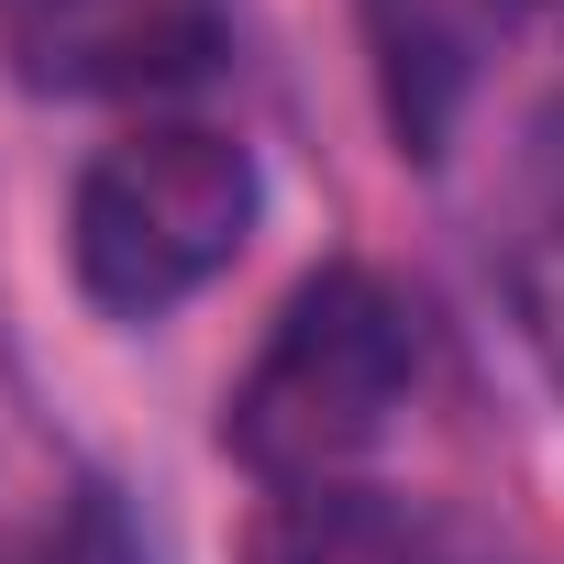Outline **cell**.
Masks as SVG:
<instances>
[{"label":"cell","instance_id":"obj_1","mask_svg":"<svg viewBox=\"0 0 564 564\" xmlns=\"http://www.w3.org/2000/svg\"><path fill=\"white\" fill-rule=\"evenodd\" d=\"M410 366H421V344H410L399 289L366 276V265H322L311 289L276 311L254 377L232 388L221 443H232L276 498L344 487V476L388 443V421H399V399H410Z\"/></svg>","mask_w":564,"mask_h":564},{"label":"cell","instance_id":"obj_2","mask_svg":"<svg viewBox=\"0 0 564 564\" xmlns=\"http://www.w3.org/2000/svg\"><path fill=\"white\" fill-rule=\"evenodd\" d=\"M243 232H254V155L210 122H144L100 144L67 199L78 289L122 322H155L188 289H210L243 254Z\"/></svg>","mask_w":564,"mask_h":564},{"label":"cell","instance_id":"obj_3","mask_svg":"<svg viewBox=\"0 0 564 564\" xmlns=\"http://www.w3.org/2000/svg\"><path fill=\"white\" fill-rule=\"evenodd\" d=\"M34 89H166L221 56V0H12Z\"/></svg>","mask_w":564,"mask_h":564},{"label":"cell","instance_id":"obj_4","mask_svg":"<svg viewBox=\"0 0 564 564\" xmlns=\"http://www.w3.org/2000/svg\"><path fill=\"white\" fill-rule=\"evenodd\" d=\"M254 564H421V531L366 487H300L254 531Z\"/></svg>","mask_w":564,"mask_h":564},{"label":"cell","instance_id":"obj_5","mask_svg":"<svg viewBox=\"0 0 564 564\" xmlns=\"http://www.w3.org/2000/svg\"><path fill=\"white\" fill-rule=\"evenodd\" d=\"M34 564H144V542H133V531H122V509L89 487V498H78V509L34 542Z\"/></svg>","mask_w":564,"mask_h":564},{"label":"cell","instance_id":"obj_6","mask_svg":"<svg viewBox=\"0 0 564 564\" xmlns=\"http://www.w3.org/2000/svg\"><path fill=\"white\" fill-rule=\"evenodd\" d=\"M520 333H531V355H542V377L564 399V243L520 265Z\"/></svg>","mask_w":564,"mask_h":564},{"label":"cell","instance_id":"obj_7","mask_svg":"<svg viewBox=\"0 0 564 564\" xmlns=\"http://www.w3.org/2000/svg\"><path fill=\"white\" fill-rule=\"evenodd\" d=\"M520 12H564V0H520Z\"/></svg>","mask_w":564,"mask_h":564}]
</instances>
